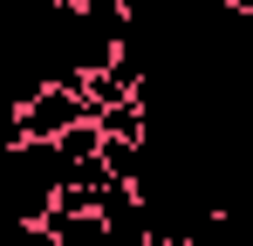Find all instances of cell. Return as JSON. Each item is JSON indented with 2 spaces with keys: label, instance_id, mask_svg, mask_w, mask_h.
I'll list each match as a JSON object with an SVG mask.
<instances>
[{
  "label": "cell",
  "instance_id": "cell-1",
  "mask_svg": "<svg viewBox=\"0 0 253 246\" xmlns=\"http://www.w3.org/2000/svg\"><path fill=\"white\" fill-rule=\"evenodd\" d=\"M0 246H62V233H55L48 219H14V226L0 233Z\"/></svg>",
  "mask_w": 253,
  "mask_h": 246
},
{
  "label": "cell",
  "instance_id": "cell-2",
  "mask_svg": "<svg viewBox=\"0 0 253 246\" xmlns=\"http://www.w3.org/2000/svg\"><path fill=\"white\" fill-rule=\"evenodd\" d=\"M171 246H192V240H171Z\"/></svg>",
  "mask_w": 253,
  "mask_h": 246
}]
</instances>
